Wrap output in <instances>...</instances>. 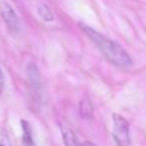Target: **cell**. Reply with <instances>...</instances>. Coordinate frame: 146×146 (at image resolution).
Here are the masks:
<instances>
[{
  "mask_svg": "<svg viewBox=\"0 0 146 146\" xmlns=\"http://www.w3.org/2000/svg\"><path fill=\"white\" fill-rule=\"evenodd\" d=\"M82 146H97V145H95V144L90 141H84L83 143H82Z\"/></svg>",
  "mask_w": 146,
  "mask_h": 146,
  "instance_id": "8fae6325",
  "label": "cell"
},
{
  "mask_svg": "<svg viewBox=\"0 0 146 146\" xmlns=\"http://www.w3.org/2000/svg\"><path fill=\"white\" fill-rule=\"evenodd\" d=\"M79 113L83 119H89L93 114V105L88 97H84L79 103Z\"/></svg>",
  "mask_w": 146,
  "mask_h": 146,
  "instance_id": "8992f818",
  "label": "cell"
},
{
  "mask_svg": "<svg viewBox=\"0 0 146 146\" xmlns=\"http://www.w3.org/2000/svg\"><path fill=\"white\" fill-rule=\"evenodd\" d=\"M61 135L66 146H82V143L79 141L75 133L69 128L61 127Z\"/></svg>",
  "mask_w": 146,
  "mask_h": 146,
  "instance_id": "5b68a950",
  "label": "cell"
},
{
  "mask_svg": "<svg viewBox=\"0 0 146 146\" xmlns=\"http://www.w3.org/2000/svg\"><path fill=\"white\" fill-rule=\"evenodd\" d=\"M26 74L32 88L39 90V88L41 87V76L38 67H37V65L35 63H29L26 68Z\"/></svg>",
  "mask_w": 146,
  "mask_h": 146,
  "instance_id": "277c9868",
  "label": "cell"
},
{
  "mask_svg": "<svg viewBox=\"0 0 146 146\" xmlns=\"http://www.w3.org/2000/svg\"><path fill=\"white\" fill-rule=\"evenodd\" d=\"M80 29L82 32L90 39L94 45L97 46V48L102 52V54L116 66L127 68L130 67L133 63L130 55L127 53V51L123 48L120 44L113 41L112 39L104 36L103 34L96 31L95 29L87 26L84 23L80 22L79 24Z\"/></svg>",
  "mask_w": 146,
  "mask_h": 146,
  "instance_id": "6da1fadb",
  "label": "cell"
},
{
  "mask_svg": "<svg viewBox=\"0 0 146 146\" xmlns=\"http://www.w3.org/2000/svg\"><path fill=\"white\" fill-rule=\"evenodd\" d=\"M37 13L39 17L45 22H52L54 20V15L46 4H41L37 8Z\"/></svg>",
  "mask_w": 146,
  "mask_h": 146,
  "instance_id": "ba28073f",
  "label": "cell"
},
{
  "mask_svg": "<svg viewBox=\"0 0 146 146\" xmlns=\"http://www.w3.org/2000/svg\"><path fill=\"white\" fill-rule=\"evenodd\" d=\"M0 146H12L8 134L5 131H2V133L0 135Z\"/></svg>",
  "mask_w": 146,
  "mask_h": 146,
  "instance_id": "9c48e42d",
  "label": "cell"
},
{
  "mask_svg": "<svg viewBox=\"0 0 146 146\" xmlns=\"http://www.w3.org/2000/svg\"><path fill=\"white\" fill-rule=\"evenodd\" d=\"M21 126H22V142L24 146H35L33 142L32 130H31L30 124L26 120H21Z\"/></svg>",
  "mask_w": 146,
  "mask_h": 146,
  "instance_id": "52a82bcc",
  "label": "cell"
},
{
  "mask_svg": "<svg viewBox=\"0 0 146 146\" xmlns=\"http://www.w3.org/2000/svg\"><path fill=\"white\" fill-rule=\"evenodd\" d=\"M0 14L7 28L12 33H18L20 31V21L14 9L6 1L0 2Z\"/></svg>",
  "mask_w": 146,
  "mask_h": 146,
  "instance_id": "3957f363",
  "label": "cell"
},
{
  "mask_svg": "<svg viewBox=\"0 0 146 146\" xmlns=\"http://www.w3.org/2000/svg\"><path fill=\"white\" fill-rule=\"evenodd\" d=\"M113 128L112 135L117 146H130V128L129 122L122 115L114 113L112 115Z\"/></svg>",
  "mask_w": 146,
  "mask_h": 146,
  "instance_id": "7a4b0ae2",
  "label": "cell"
},
{
  "mask_svg": "<svg viewBox=\"0 0 146 146\" xmlns=\"http://www.w3.org/2000/svg\"><path fill=\"white\" fill-rule=\"evenodd\" d=\"M3 88H4V75H3V72L0 68V94L2 93Z\"/></svg>",
  "mask_w": 146,
  "mask_h": 146,
  "instance_id": "30bf717a",
  "label": "cell"
}]
</instances>
